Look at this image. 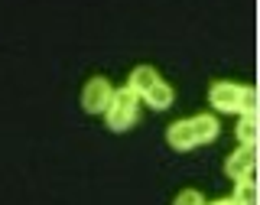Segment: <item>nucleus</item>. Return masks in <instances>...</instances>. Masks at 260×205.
<instances>
[{
  "label": "nucleus",
  "instance_id": "obj_1",
  "mask_svg": "<svg viewBox=\"0 0 260 205\" xmlns=\"http://www.w3.org/2000/svg\"><path fill=\"white\" fill-rule=\"evenodd\" d=\"M137 101H140V95H137L130 85H124V88H117V92H114L111 108L104 111L108 127L114 130V134H124V130L134 127V121H137Z\"/></svg>",
  "mask_w": 260,
  "mask_h": 205
},
{
  "label": "nucleus",
  "instance_id": "obj_2",
  "mask_svg": "<svg viewBox=\"0 0 260 205\" xmlns=\"http://www.w3.org/2000/svg\"><path fill=\"white\" fill-rule=\"evenodd\" d=\"M111 98H114L111 81L94 75V78L85 81V88H81V108H85L88 114H104L111 108Z\"/></svg>",
  "mask_w": 260,
  "mask_h": 205
},
{
  "label": "nucleus",
  "instance_id": "obj_3",
  "mask_svg": "<svg viewBox=\"0 0 260 205\" xmlns=\"http://www.w3.org/2000/svg\"><path fill=\"white\" fill-rule=\"evenodd\" d=\"M238 95H241V85H234V81H215L208 88V101L218 111H228V114L238 111Z\"/></svg>",
  "mask_w": 260,
  "mask_h": 205
},
{
  "label": "nucleus",
  "instance_id": "obj_4",
  "mask_svg": "<svg viewBox=\"0 0 260 205\" xmlns=\"http://www.w3.org/2000/svg\"><path fill=\"white\" fill-rule=\"evenodd\" d=\"M250 169H257V147H241L238 153H231L224 163V173L238 183L241 176H247Z\"/></svg>",
  "mask_w": 260,
  "mask_h": 205
},
{
  "label": "nucleus",
  "instance_id": "obj_5",
  "mask_svg": "<svg viewBox=\"0 0 260 205\" xmlns=\"http://www.w3.org/2000/svg\"><path fill=\"white\" fill-rule=\"evenodd\" d=\"M166 140H169V147H173V150H192L195 147V134H192V124L189 121H176L173 127L166 130Z\"/></svg>",
  "mask_w": 260,
  "mask_h": 205
},
{
  "label": "nucleus",
  "instance_id": "obj_6",
  "mask_svg": "<svg viewBox=\"0 0 260 205\" xmlns=\"http://www.w3.org/2000/svg\"><path fill=\"white\" fill-rule=\"evenodd\" d=\"M143 98H146V104H150L153 111H166V108H173L176 92L166 85V81H156V85H153V88H150V92H146Z\"/></svg>",
  "mask_w": 260,
  "mask_h": 205
},
{
  "label": "nucleus",
  "instance_id": "obj_7",
  "mask_svg": "<svg viewBox=\"0 0 260 205\" xmlns=\"http://www.w3.org/2000/svg\"><path fill=\"white\" fill-rule=\"evenodd\" d=\"M189 124H192V134H195V143H208V140L218 137V121L211 118V114H199Z\"/></svg>",
  "mask_w": 260,
  "mask_h": 205
},
{
  "label": "nucleus",
  "instance_id": "obj_8",
  "mask_svg": "<svg viewBox=\"0 0 260 205\" xmlns=\"http://www.w3.org/2000/svg\"><path fill=\"white\" fill-rule=\"evenodd\" d=\"M156 81H159L156 69H150V65H140V69H134V75H130V81H127V85H130V88H134L137 95L143 98V95L150 92L153 85H156Z\"/></svg>",
  "mask_w": 260,
  "mask_h": 205
},
{
  "label": "nucleus",
  "instance_id": "obj_9",
  "mask_svg": "<svg viewBox=\"0 0 260 205\" xmlns=\"http://www.w3.org/2000/svg\"><path fill=\"white\" fill-rule=\"evenodd\" d=\"M238 140L244 147H257V140H260V121H257V114H244V118H241Z\"/></svg>",
  "mask_w": 260,
  "mask_h": 205
},
{
  "label": "nucleus",
  "instance_id": "obj_10",
  "mask_svg": "<svg viewBox=\"0 0 260 205\" xmlns=\"http://www.w3.org/2000/svg\"><path fill=\"white\" fill-rule=\"evenodd\" d=\"M257 88H241V95H238V111L241 114H257Z\"/></svg>",
  "mask_w": 260,
  "mask_h": 205
},
{
  "label": "nucleus",
  "instance_id": "obj_11",
  "mask_svg": "<svg viewBox=\"0 0 260 205\" xmlns=\"http://www.w3.org/2000/svg\"><path fill=\"white\" fill-rule=\"evenodd\" d=\"M173 205H205V199H202V192L185 189V192H179V195H176V202H173Z\"/></svg>",
  "mask_w": 260,
  "mask_h": 205
},
{
  "label": "nucleus",
  "instance_id": "obj_12",
  "mask_svg": "<svg viewBox=\"0 0 260 205\" xmlns=\"http://www.w3.org/2000/svg\"><path fill=\"white\" fill-rule=\"evenodd\" d=\"M208 205H238L234 199H218V202H208Z\"/></svg>",
  "mask_w": 260,
  "mask_h": 205
},
{
  "label": "nucleus",
  "instance_id": "obj_13",
  "mask_svg": "<svg viewBox=\"0 0 260 205\" xmlns=\"http://www.w3.org/2000/svg\"><path fill=\"white\" fill-rule=\"evenodd\" d=\"M244 205H257V202H244Z\"/></svg>",
  "mask_w": 260,
  "mask_h": 205
}]
</instances>
